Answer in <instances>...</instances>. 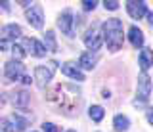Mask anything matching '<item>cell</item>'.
<instances>
[{
	"mask_svg": "<svg viewBox=\"0 0 153 132\" xmlns=\"http://www.w3.org/2000/svg\"><path fill=\"white\" fill-rule=\"evenodd\" d=\"M96 4H98V2H94V0H92V2L86 0V2H82V8H84L86 12H90V10H94V8H96Z\"/></svg>",
	"mask_w": 153,
	"mask_h": 132,
	"instance_id": "22",
	"label": "cell"
},
{
	"mask_svg": "<svg viewBox=\"0 0 153 132\" xmlns=\"http://www.w3.org/2000/svg\"><path fill=\"white\" fill-rule=\"evenodd\" d=\"M4 73H6V77L10 79V81H23V79L27 77V75L23 73L21 61H17V59L8 61V63H6V69H4Z\"/></svg>",
	"mask_w": 153,
	"mask_h": 132,
	"instance_id": "5",
	"label": "cell"
},
{
	"mask_svg": "<svg viewBox=\"0 0 153 132\" xmlns=\"http://www.w3.org/2000/svg\"><path fill=\"white\" fill-rule=\"evenodd\" d=\"M103 6H105V10H119V2L117 0H105Z\"/></svg>",
	"mask_w": 153,
	"mask_h": 132,
	"instance_id": "21",
	"label": "cell"
},
{
	"mask_svg": "<svg viewBox=\"0 0 153 132\" xmlns=\"http://www.w3.org/2000/svg\"><path fill=\"white\" fill-rule=\"evenodd\" d=\"M69 132H75V130H69Z\"/></svg>",
	"mask_w": 153,
	"mask_h": 132,
	"instance_id": "26",
	"label": "cell"
},
{
	"mask_svg": "<svg viewBox=\"0 0 153 132\" xmlns=\"http://www.w3.org/2000/svg\"><path fill=\"white\" fill-rule=\"evenodd\" d=\"M61 73L67 75V77H71V79H75V81H84L82 71H80L75 63H63L61 65Z\"/></svg>",
	"mask_w": 153,
	"mask_h": 132,
	"instance_id": "12",
	"label": "cell"
},
{
	"mask_svg": "<svg viewBox=\"0 0 153 132\" xmlns=\"http://www.w3.org/2000/svg\"><path fill=\"white\" fill-rule=\"evenodd\" d=\"M44 40H46V50H52V52H56V50H57V44H56L54 31H48L46 35H44Z\"/></svg>",
	"mask_w": 153,
	"mask_h": 132,
	"instance_id": "18",
	"label": "cell"
},
{
	"mask_svg": "<svg viewBox=\"0 0 153 132\" xmlns=\"http://www.w3.org/2000/svg\"><path fill=\"white\" fill-rule=\"evenodd\" d=\"M29 102V94L27 92H17L16 96H13V103H19V105H25Z\"/></svg>",
	"mask_w": 153,
	"mask_h": 132,
	"instance_id": "19",
	"label": "cell"
},
{
	"mask_svg": "<svg viewBox=\"0 0 153 132\" xmlns=\"http://www.w3.org/2000/svg\"><path fill=\"white\" fill-rule=\"evenodd\" d=\"M12 54H13V58H17V61L25 58V52H23V46H19V44H13V46H12Z\"/></svg>",
	"mask_w": 153,
	"mask_h": 132,
	"instance_id": "20",
	"label": "cell"
},
{
	"mask_svg": "<svg viewBox=\"0 0 153 132\" xmlns=\"http://www.w3.org/2000/svg\"><path fill=\"white\" fill-rule=\"evenodd\" d=\"M23 44L29 48V52H31V56H35V58H44L46 56V46L44 44H40L36 39H25L23 40Z\"/></svg>",
	"mask_w": 153,
	"mask_h": 132,
	"instance_id": "10",
	"label": "cell"
},
{
	"mask_svg": "<svg viewBox=\"0 0 153 132\" xmlns=\"http://www.w3.org/2000/svg\"><path fill=\"white\" fill-rule=\"evenodd\" d=\"M126 12L132 19H140L143 13L147 12L146 2H134V0H130V2H126Z\"/></svg>",
	"mask_w": 153,
	"mask_h": 132,
	"instance_id": "11",
	"label": "cell"
},
{
	"mask_svg": "<svg viewBox=\"0 0 153 132\" xmlns=\"http://www.w3.org/2000/svg\"><path fill=\"white\" fill-rule=\"evenodd\" d=\"M84 44L88 46L90 50H100V46H102V36H100V31L92 27V29H88V33L84 35Z\"/></svg>",
	"mask_w": 153,
	"mask_h": 132,
	"instance_id": "9",
	"label": "cell"
},
{
	"mask_svg": "<svg viewBox=\"0 0 153 132\" xmlns=\"http://www.w3.org/2000/svg\"><path fill=\"white\" fill-rule=\"evenodd\" d=\"M56 61H48L46 65H38V67L35 69V81L40 88H44L48 82L52 81V77H54L56 73Z\"/></svg>",
	"mask_w": 153,
	"mask_h": 132,
	"instance_id": "2",
	"label": "cell"
},
{
	"mask_svg": "<svg viewBox=\"0 0 153 132\" xmlns=\"http://www.w3.org/2000/svg\"><path fill=\"white\" fill-rule=\"evenodd\" d=\"M151 65H153V50H149V48L142 50V54H140V67H142V71H147Z\"/></svg>",
	"mask_w": 153,
	"mask_h": 132,
	"instance_id": "15",
	"label": "cell"
},
{
	"mask_svg": "<svg viewBox=\"0 0 153 132\" xmlns=\"http://www.w3.org/2000/svg\"><path fill=\"white\" fill-rule=\"evenodd\" d=\"M149 92H151V79L147 77L146 73H142L138 77V98L142 102H146L149 98Z\"/></svg>",
	"mask_w": 153,
	"mask_h": 132,
	"instance_id": "8",
	"label": "cell"
},
{
	"mask_svg": "<svg viewBox=\"0 0 153 132\" xmlns=\"http://www.w3.org/2000/svg\"><path fill=\"white\" fill-rule=\"evenodd\" d=\"M21 36V27L19 25H6L0 29V50H6L10 42H13L16 39Z\"/></svg>",
	"mask_w": 153,
	"mask_h": 132,
	"instance_id": "4",
	"label": "cell"
},
{
	"mask_svg": "<svg viewBox=\"0 0 153 132\" xmlns=\"http://www.w3.org/2000/svg\"><path fill=\"white\" fill-rule=\"evenodd\" d=\"M27 21L31 27L35 29H42L44 25V12H42V6H31L27 10Z\"/></svg>",
	"mask_w": 153,
	"mask_h": 132,
	"instance_id": "6",
	"label": "cell"
},
{
	"mask_svg": "<svg viewBox=\"0 0 153 132\" xmlns=\"http://www.w3.org/2000/svg\"><path fill=\"white\" fill-rule=\"evenodd\" d=\"M128 39H130L134 48H140V46H143V33L138 29V27H130V29H128Z\"/></svg>",
	"mask_w": 153,
	"mask_h": 132,
	"instance_id": "14",
	"label": "cell"
},
{
	"mask_svg": "<svg viewBox=\"0 0 153 132\" xmlns=\"http://www.w3.org/2000/svg\"><path fill=\"white\" fill-rule=\"evenodd\" d=\"M96 61H98V54H96V52H86V54L80 56L79 65L82 69H92L94 65H96Z\"/></svg>",
	"mask_w": 153,
	"mask_h": 132,
	"instance_id": "13",
	"label": "cell"
},
{
	"mask_svg": "<svg viewBox=\"0 0 153 132\" xmlns=\"http://www.w3.org/2000/svg\"><path fill=\"white\" fill-rule=\"evenodd\" d=\"M103 29V39L107 42L109 50L111 52H117L123 48V40H124V35H123V23L121 19L113 17V19H107L102 25Z\"/></svg>",
	"mask_w": 153,
	"mask_h": 132,
	"instance_id": "1",
	"label": "cell"
},
{
	"mask_svg": "<svg viewBox=\"0 0 153 132\" xmlns=\"http://www.w3.org/2000/svg\"><path fill=\"white\" fill-rule=\"evenodd\" d=\"M57 27L61 29V33L67 36H75V31H73V13L69 10H65L63 13L59 16V19H57Z\"/></svg>",
	"mask_w": 153,
	"mask_h": 132,
	"instance_id": "7",
	"label": "cell"
},
{
	"mask_svg": "<svg viewBox=\"0 0 153 132\" xmlns=\"http://www.w3.org/2000/svg\"><path fill=\"white\" fill-rule=\"evenodd\" d=\"M113 126H115V130H126L128 126H130V121H128V117H124V115H117L113 119Z\"/></svg>",
	"mask_w": 153,
	"mask_h": 132,
	"instance_id": "16",
	"label": "cell"
},
{
	"mask_svg": "<svg viewBox=\"0 0 153 132\" xmlns=\"http://www.w3.org/2000/svg\"><path fill=\"white\" fill-rule=\"evenodd\" d=\"M147 121H149V125L153 126V111H147Z\"/></svg>",
	"mask_w": 153,
	"mask_h": 132,
	"instance_id": "24",
	"label": "cell"
},
{
	"mask_svg": "<svg viewBox=\"0 0 153 132\" xmlns=\"http://www.w3.org/2000/svg\"><path fill=\"white\" fill-rule=\"evenodd\" d=\"M88 113H90V119L96 121V122H100V121L103 119V115H105V111H103V107H102V105H92Z\"/></svg>",
	"mask_w": 153,
	"mask_h": 132,
	"instance_id": "17",
	"label": "cell"
},
{
	"mask_svg": "<svg viewBox=\"0 0 153 132\" xmlns=\"http://www.w3.org/2000/svg\"><path fill=\"white\" fill-rule=\"evenodd\" d=\"M27 119H23L21 115H8V117H4L2 121H0V128H2L4 132H21V130H25V126H27Z\"/></svg>",
	"mask_w": 153,
	"mask_h": 132,
	"instance_id": "3",
	"label": "cell"
},
{
	"mask_svg": "<svg viewBox=\"0 0 153 132\" xmlns=\"http://www.w3.org/2000/svg\"><path fill=\"white\" fill-rule=\"evenodd\" d=\"M42 128H44V132H57V128L52 125V122H44V125H42Z\"/></svg>",
	"mask_w": 153,
	"mask_h": 132,
	"instance_id": "23",
	"label": "cell"
},
{
	"mask_svg": "<svg viewBox=\"0 0 153 132\" xmlns=\"http://www.w3.org/2000/svg\"><path fill=\"white\" fill-rule=\"evenodd\" d=\"M147 17H149V25L153 27V12H149V13H147Z\"/></svg>",
	"mask_w": 153,
	"mask_h": 132,
	"instance_id": "25",
	"label": "cell"
}]
</instances>
